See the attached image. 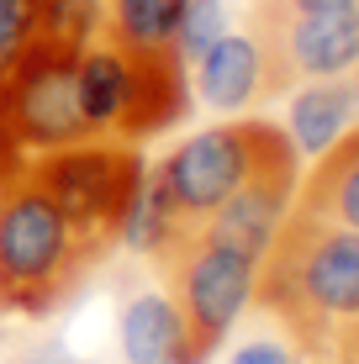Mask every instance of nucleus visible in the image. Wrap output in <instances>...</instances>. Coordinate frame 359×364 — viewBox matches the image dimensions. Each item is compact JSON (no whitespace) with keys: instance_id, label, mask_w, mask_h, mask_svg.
<instances>
[{"instance_id":"obj_3","label":"nucleus","mask_w":359,"mask_h":364,"mask_svg":"<svg viewBox=\"0 0 359 364\" xmlns=\"http://www.w3.org/2000/svg\"><path fill=\"white\" fill-rule=\"evenodd\" d=\"M74 85H80V111L95 137H143L169 132L191 111V64L175 43L138 48L95 32L74 58Z\"/></svg>"},{"instance_id":"obj_5","label":"nucleus","mask_w":359,"mask_h":364,"mask_svg":"<svg viewBox=\"0 0 359 364\" xmlns=\"http://www.w3.org/2000/svg\"><path fill=\"white\" fill-rule=\"evenodd\" d=\"M143 169L148 164L138 143H122V137H85L48 154H27V174L43 185V196L101 248H117L127 232Z\"/></svg>"},{"instance_id":"obj_7","label":"nucleus","mask_w":359,"mask_h":364,"mask_svg":"<svg viewBox=\"0 0 359 364\" xmlns=\"http://www.w3.org/2000/svg\"><path fill=\"white\" fill-rule=\"evenodd\" d=\"M264 64V100L291 95L296 85L333 80L359 64V0L328 11H286V16H243Z\"/></svg>"},{"instance_id":"obj_15","label":"nucleus","mask_w":359,"mask_h":364,"mask_svg":"<svg viewBox=\"0 0 359 364\" xmlns=\"http://www.w3.org/2000/svg\"><path fill=\"white\" fill-rule=\"evenodd\" d=\"M43 11H48V0H0V80L43 37Z\"/></svg>"},{"instance_id":"obj_8","label":"nucleus","mask_w":359,"mask_h":364,"mask_svg":"<svg viewBox=\"0 0 359 364\" xmlns=\"http://www.w3.org/2000/svg\"><path fill=\"white\" fill-rule=\"evenodd\" d=\"M74 58H80V48L32 43L27 58L0 80V127L16 137L21 154H48V148L95 137L80 111Z\"/></svg>"},{"instance_id":"obj_14","label":"nucleus","mask_w":359,"mask_h":364,"mask_svg":"<svg viewBox=\"0 0 359 364\" xmlns=\"http://www.w3.org/2000/svg\"><path fill=\"white\" fill-rule=\"evenodd\" d=\"M185 0H101V32L117 43L138 48H164L175 43Z\"/></svg>"},{"instance_id":"obj_9","label":"nucleus","mask_w":359,"mask_h":364,"mask_svg":"<svg viewBox=\"0 0 359 364\" xmlns=\"http://www.w3.org/2000/svg\"><path fill=\"white\" fill-rule=\"evenodd\" d=\"M296 174H301V154H280L269 159V164H259L249 180L238 185L222 206H212L206 217H195V228L206 237H217V243H232L243 248V254H264V243L275 237L280 217L291 211V196H296Z\"/></svg>"},{"instance_id":"obj_18","label":"nucleus","mask_w":359,"mask_h":364,"mask_svg":"<svg viewBox=\"0 0 359 364\" xmlns=\"http://www.w3.org/2000/svg\"><path fill=\"white\" fill-rule=\"evenodd\" d=\"M227 364H323V359H312V354H301V348L291 343L286 333H259V338H249L243 348H232V359Z\"/></svg>"},{"instance_id":"obj_13","label":"nucleus","mask_w":359,"mask_h":364,"mask_svg":"<svg viewBox=\"0 0 359 364\" xmlns=\"http://www.w3.org/2000/svg\"><path fill=\"white\" fill-rule=\"evenodd\" d=\"M122 359L127 364H191L185 328L175 306L164 301V291H148L122 311Z\"/></svg>"},{"instance_id":"obj_6","label":"nucleus","mask_w":359,"mask_h":364,"mask_svg":"<svg viewBox=\"0 0 359 364\" xmlns=\"http://www.w3.org/2000/svg\"><path fill=\"white\" fill-rule=\"evenodd\" d=\"M291 148H296L291 132H280L275 122L232 117V122H222V127H206V132L185 137L154 174H159V185H164V196L175 200L180 217L195 222L212 206H222L259 164L291 154Z\"/></svg>"},{"instance_id":"obj_17","label":"nucleus","mask_w":359,"mask_h":364,"mask_svg":"<svg viewBox=\"0 0 359 364\" xmlns=\"http://www.w3.org/2000/svg\"><path fill=\"white\" fill-rule=\"evenodd\" d=\"M222 32H227V11H222V0H185L180 27H175L180 58H185V64H195V58H201Z\"/></svg>"},{"instance_id":"obj_1","label":"nucleus","mask_w":359,"mask_h":364,"mask_svg":"<svg viewBox=\"0 0 359 364\" xmlns=\"http://www.w3.org/2000/svg\"><path fill=\"white\" fill-rule=\"evenodd\" d=\"M254 306L301 354L323 359L333 338L359 322V232L286 211L259 254Z\"/></svg>"},{"instance_id":"obj_2","label":"nucleus","mask_w":359,"mask_h":364,"mask_svg":"<svg viewBox=\"0 0 359 364\" xmlns=\"http://www.w3.org/2000/svg\"><path fill=\"white\" fill-rule=\"evenodd\" d=\"M111 248L85 237L27 169L0 196V317L43 322L64 311Z\"/></svg>"},{"instance_id":"obj_20","label":"nucleus","mask_w":359,"mask_h":364,"mask_svg":"<svg viewBox=\"0 0 359 364\" xmlns=\"http://www.w3.org/2000/svg\"><path fill=\"white\" fill-rule=\"evenodd\" d=\"M21 169H27V154L16 148V137H11L6 127H0V196H6V185L16 180Z\"/></svg>"},{"instance_id":"obj_12","label":"nucleus","mask_w":359,"mask_h":364,"mask_svg":"<svg viewBox=\"0 0 359 364\" xmlns=\"http://www.w3.org/2000/svg\"><path fill=\"white\" fill-rule=\"evenodd\" d=\"M354 117H359L354 80L349 74H333V80H312V85H296L291 90L286 132H291L296 154H317V148H328Z\"/></svg>"},{"instance_id":"obj_19","label":"nucleus","mask_w":359,"mask_h":364,"mask_svg":"<svg viewBox=\"0 0 359 364\" xmlns=\"http://www.w3.org/2000/svg\"><path fill=\"white\" fill-rule=\"evenodd\" d=\"M328 6H349V0H249V11H259V16H286V11H328Z\"/></svg>"},{"instance_id":"obj_16","label":"nucleus","mask_w":359,"mask_h":364,"mask_svg":"<svg viewBox=\"0 0 359 364\" xmlns=\"http://www.w3.org/2000/svg\"><path fill=\"white\" fill-rule=\"evenodd\" d=\"M95 32H101V0H48V11H43V37H37V43L85 48Z\"/></svg>"},{"instance_id":"obj_4","label":"nucleus","mask_w":359,"mask_h":364,"mask_svg":"<svg viewBox=\"0 0 359 364\" xmlns=\"http://www.w3.org/2000/svg\"><path fill=\"white\" fill-rule=\"evenodd\" d=\"M148 259H154V269H159L164 301L175 306V317L185 328L191 364H206L227 343V333L238 328V317L254 306L259 259L243 254V248H232V243L206 237L195 222H185L180 232H169Z\"/></svg>"},{"instance_id":"obj_11","label":"nucleus","mask_w":359,"mask_h":364,"mask_svg":"<svg viewBox=\"0 0 359 364\" xmlns=\"http://www.w3.org/2000/svg\"><path fill=\"white\" fill-rule=\"evenodd\" d=\"M191 69H195V95L212 111L238 117L254 100H264V64H259V43L249 37V27H238V32L227 27Z\"/></svg>"},{"instance_id":"obj_10","label":"nucleus","mask_w":359,"mask_h":364,"mask_svg":"<svg viewBox=\"0 0 359 364\" xmlns=\"http://www.w3.org/2000/svg\"><path fill=\"white\" fill-rule=\"evenodd\" d=\"M291 211H306V217H323L359 232V117L328 148H317L312 169L296 174Z\"/></svg>"},{"instance_id":"obj_21","label":"nucleus","mask_w":359,"mask_h":364,"mask_svg":"<svg viewBox=\"0 0 359 364\" xmlns=\"http://www.w3.org/2000/svg\"><path fill=\"white\" fill-rule=\"evenodd\" d=\"M323 364H359V322H354V328H343V333L328 343Z\"/></svg>"}]
</instances>
